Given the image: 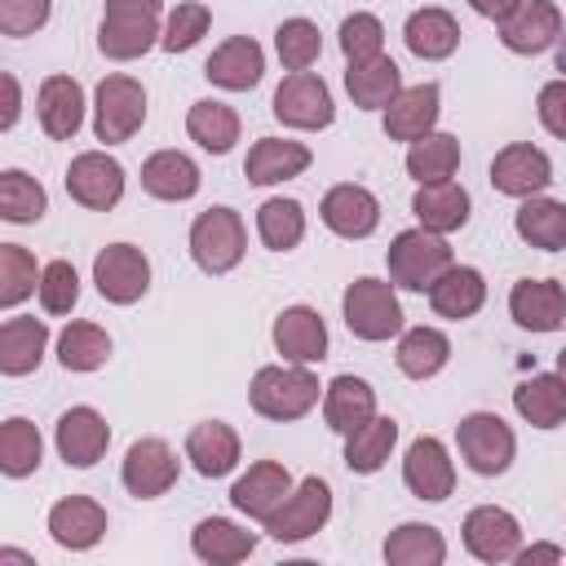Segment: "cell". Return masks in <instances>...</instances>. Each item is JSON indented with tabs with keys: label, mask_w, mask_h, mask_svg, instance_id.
<instances>
[{
	"label": "cell",
	"mask_w": 566,
	"mask_h": 566,
	"mask_svg": "<svg viewBox=\"0 0 566 566\" xmlns=\"http://www.w3.org/2000/svg\"><path fill=\"white\" fill-rule=\"evenodd\" d=\"M159 13H164V0H106L102 27H97V49L111 62H133V57L150 53L164 40Z\"/></svg>",
	"instance_id": "cell-1"
},
{
	"label": "cell",
	"mask_w": 566,
	"mask_h": 566,
	"mask_svg": "<svg viewBox=\"0 0 566 566\" xmlns=\"http://www.w3.org/2000/svg\"><path fill=\"white\" fill-rule=\"evenodd\" d=\"M385 261H389L394 287H407V292H429V287L455 265L447 234H433V230H424V226L394 234Z\"/></svg>",
	"instance_id": "cell-2"
},
{
	"label": "cell",
	"mask_w": 566,
	"mask_h": 566,
	"mask_svg": "<svg viewBox=\"0 0 566 566\" xmlns=\"http://www.w3.org/2000/svg\"><path fill=\"white\" fill-rule=\"evenodd\" d=\"M248 402L265 420H301L318 402V376L296 363V367H261L248 385Z\"/></svg>",
	"instance_id": "cell-3"
},
{
	"label": "cell",
	"mask_w": 566,
	"mask_h": 566,
	"mask_svg": "<svg viewBox=\"0 0 566 566\" xmlns=\"http://www.w3.org/2000/svg\"><path fill=\"white\" fill-rule=\"evenodd\" d=\"M340 314L358 340H389L402 332V305L385 279H354L340 296Z\"/></svg>",
	"instance_id": "cell-4"
},
{
	"label": "cell",
	"mask_w": 566,
	"mask_h": 566,
	"mask_svg": "<svg viewBox=\"0 0 566 566\" xmlns=\"http://www.w3.org/2000/svg\"><path fill=\"white\" fill-rule=\"evenodd\" d=\"M146 124V88L133 75H106L93 93V133L106 146L128 142Z\"/></svg>",
	"instance_id": "cell-5"
},
{
	"label": "cell",
	"mask_w": 566,
	"mask_h": 566,
	"mask_svg": "<svg viewBox=\"0 0 566 566\" xmlns=\"http://www.w3.org/2000/svg\"><path fill=\"white\" fill-rule=\"evenodd\" d=\"M248 234L234 208H208L190 226V256L203 274H230L243 261Z\"/></svg>",
	"instance_id": "cell-6"
},
{
	"label": "cell",
	"mask_w": 566,
	"mask_h": 566,
	"mask_svg": "<svg viewBox=\"0 0 566 566\" xmlns=\"http://www.w3.org/2000/svg\"><path fill=\"white\" fill-rule=\"evenodd\" d=\"M455 442H460L464 464L478 478H500L513 464V455H517V438H513V429L495 411H469L455 424Z\"/></svg>",
	"instance_id": "cell-7"
},
{
	"label": "cell",
	"mask_w": 566,
	"mask_h": 566,
	"mask_svg": "<svg viewBox=\"0 0 566 566\" xmlns=\"http://www.w3.org/2000/svg\"><path fill=\"white\" fill-rule=\"evenodd\" d=\"M327 517H332V486L310 473V478H301V482L292 486V495L265 517V531H270V539H279V544H301V539L318 535V531L327 526Z\"/></svg>",
	"instance_id": "cell-8"
},
{
	"label": "cell",
	"mask_w": 566,
	"mask_h": 566,
	"mask_svg": "<svg viewBox=\"0 0 566 566\" xmlns=\"http://www.w3.org/2000/svg\"><path fill=\"white\" fill-rule=\"evenodd\" d=\"M274 119L287 124V128H301V133H318L336 119V106H332V93L318 75L310 71H292L279 88H274Z\"/></svg>",
	"instance_id": "cell-9"
},
{
	"label": "cell",
	"mask_w": 566,
	"mask_h": 566,
	"mask_svg": "<svg viewBox=\"0 0 566 566\" xmlns=\"http://www.w3.org/2000/svg\"><path fill=\"white\" fill-rule=\"evenodd\" d=\"M66 195L88 212H111L124 199V164L106 150H84L66 168Z\"/></svg>",
	"instance_id": "cell-10"
},
{
	"label": "cell",
	"mask_w": 566,
	"mask_h": 566,
	"mask_svg": "<svg viewBox=\"0 0 566 566\" xmlns=\"http://www.w3.org/2000/svg\"><path fill=\"white\" fill-rule=\"evenodd\" d=\"M93 283L111 305H133L150 287V261L133 243H111L93 256Z\"/></svg>",
	"instance_id": "cell-11"
},
{
	"label": "cell",
	"mask_w": 566,
	"mask_h": 566,
	"mask_svg": "<svg viewBox=\"0 0 566 566\" xmlns=\"http://www.w3.org/2000/svg\"><path fill=\"white\" fill-rule=\"evenodd\" d=\"M177 473H181V464H177V455L164 438H137L124 451V469H119L124 491L133 500H159L164 491H172Z\"/></svg>",
	"instance_id": "cell-12"
},
{
	"label": "cell",
	"mask_w": 566,
	"mask_h": 566,
	"mask_svg": "<svg viewBox=\"0 0 566 566\" xmlns=\"http://www.w3.org/2000/svg\"><path fill=\"white\" fill-rule=\"evenodd\" d=\"M553 181V159L531 142H509L491 159V186L509 199H531Z\"/></svg>",
	"instance_id": "cell-13"
},
{
	"label": "cell",
	"mask_w": 566,
	"mask_h": 566,
	"mask_svg": "<svg viewBox=\"0 0 566 566\" xmlns=\"http://www.w3.org/2000/svg\"><path fill=\"white\" fill-rule=\"evenodd\" d=\"M402 482H407V491L416 500H429V504H438V500H447L455 491V464H451L447 447L433 433H420L407 447V455H402Z\"/></svg>",
	"instance_id": "cell-14"
},
{
	"label": "cell",
	"mask_w": 566,
	"mask_h": 566,
	"mask_svg": "<svg viewBox=\"0 0 566 566\" xmlns=\"http://www.w3.org/2000/svg\"><path fill=\"white\" fill-rule=\"evenodd\" d=\"M53 442H57V455L71 469H93L106 455V447H111V424L93 407H71V411L57 416Z\"/></svg>",
	"instance_id": "cell-15"
},
{
	"label": "cell",
	"mask_w": 566,
	"mask_h": 566,
	"mask_svg": "<svg viewBox=\"0 0 566 566\" xmlns=\"http://www.w3.org/2000/svg\"><path fill=\"white\" fill-rule=\"evenodd\" d=\"M562 9L553 0H522L504 22H500V40L509 53H522V57H535L544 49L557 44L562 35Z\"/></svg>",
	"instance_id": "cell-16"
},
{
	"label": "cell",
	"mask_w": 566,
	"mask_h": 566,
	"mask_svg": "<svg viewBox=\"0 0 566 566\" xmlns=\"http://www.w3.org/2000/svg\"><path fill=\"white\" fill-rule=\"evenodd\" d=\"M464 548L478 562H513L517 548H522V526H517V517L509 509L478 504L464 517Z\"/></svg>",
	"instance_id": "cell-17"
},
{
	"label": "cell",
	"mask_w": 566,
	"mask_h": 566,
	"mask_svg": "<svg viewBox=\"0 0 566 566\" xmlns=\"http://www.w3.org/2000/svg\"><path fill=\"white\" fill-rule=\"evenodd\" d=\"M323 226L340 239H367L376 226H380V199L358 186V181H340L323 195Z\"/></svg>",
	"instance_id": "cell-18"
},
{
	"label": "cell",
	"mask_w": 566,
	"mask_h": 566,
	"mask_svg": "<svg viewBox=\"0 0 566 566\" xmlns=\"http://www.w3.org/2000/svg\"><path fill=\"white\" fill-rule=\"evenodd\" d=\"M509 314L526 332H557L566 323V287L557 279H517L509 292Z\"/></svg>",
	"instance_id": "cell-19"
},
{
	"label": "cell",
	"mask_w": 566,
	"mask_h": 566,
	"mask_svg": "<svg viewBox=\"0 0 566 566\" xmlns=\"http://www.w3.org/2000/svg\"><path fill=\"white\" fill-rule=\"evenodd\" d=\"M287 495H292V473H287V464H279V460H256V464H248V473L230 486V504H234L243 517H256V522H265Z\"/></svg>",
	"instance_id": "cell-20"
},
{
	"label": "cell",
	"mask_w": 566,
	"mask_h": 566,
	"mask_svg": "<svg viewBox=\"0 0 566 566\" xmlns=\"http://www.w3.org/2000/svg\"><path fill=\"white\" fill-rule=\"evenodd\" d=\"M203 75L217 84V88H230V93H248L261 84L265 75V53L252 35H230L226 44L212 49V57L203 62Z\"/></svg>",
	"instance_id": "cell-21"
},
{
	"label": "cell",
	"mask_w": 566,
	"mask_h": 566,
	"mask_svg": "<svg viewBox=\"0 0 566 566\" xmlns=\"http://www.w3.org/2000/svg\"><path fill=\"white\" fill-rule=\"evenodd\" d=\"M438 102H442V88H438L433 80L402 88V93L385 106V137H389V142H420L424 133H433L438 111H442Z\"/></svg>",
	"instance_id": "cell-22"
},
{
	"label": "cell",
	"mask_w": 566,
	"mask_h": 566,
	"mask_svg": "<svg viewBox=\"0 0 566 566\" xmlns=\"http://www.w3.org/2000/svg\"><path fill=\"white\" fill-rule=\"evenodd\" d=\"M274 349L287 363H323L327 358V323L310 305H292L274 318Z\"/></svg>",
	"instance_id": "cell-23"
},
{
	"label": "cell",
	"mask_w": 566,
	"mask_h": 566,
	"mask_svg": "<svg viewBox=\"0 0 566 566\" xmlns=\"http://www.w3.org/2000/svg\"><path fill=\"white\" fill-rule=\"evenodd\" d=\"M49 535L71 553H84L106 535V509L88 495H66L49 509Z\"/></svg>",
	"instance_id": "cell-24"
},
{
	"label": "cell",
	"mask_w": 566,
	"mask_h": 566,
	"mask_svg": "<svg viewBox=\"0 0 566 566\" xmlns=\"http://www.w3.org/2000/svg\"><path fill=\"white\" fill-rule=\"evenodd\" d=\"M35 111H40V128L53 142H71L84 124V88L71 75H49L35 93Z\"/></svg>",
	"instance_id": "cell-25"
},
{
	"label": "cell",
	"mask_w": 566,
	"mask_h": 566,
	"mask_svg": "<svg viewBox=\"0 0 566 566\" xmlns=\"http://www.w3.org/2000/svg\"><path fill=\"white\" fill-rule=\"evenodd\" d=\"M310 146L305 142H292V137H261L248 159H243V177L252 186H279V181H292L310 168Z\"/></svg>",
	"instance_id": "cell-26"
},
{
	"label": "cell",
	"mask_w": 566,
	"mask_h": 566,
	"mask_svg": "<svg viewBox=\"0 0 566 566\" xmlns=\"http://www.w3.org/2000/svg\"><path fill=\"white\" fill-rule=\"evenodd\" d=\"M199 164L181 150H155L146 164H142V190L150 199H164V203H186L199 195Z\"/></svg>",
	"instance_id": "cell-27"
},
{
	"label": "cell",
	"mask_w": 566,
	"mask_h": 566,
	"mask_svg": "<svg viewBox=\"0 0 566 566\" xmlns=\"http://www.w3.org/2000/svg\"><path fill=\"white\" fill-rule=\"evenodd\" d=\"M186 460L199 478H226L239 464V433L226 420H199L186 433Z\"/></svg>",
	"instance_id": "cell-28"
},
{
	"label": "cell",
	"mask_w": 566,
	"mask_h": 566,
	"mask_svg": "<svg viewBox=\"0 0 566 566\" xmlns=\"http://www.w3.org/2000/svg\"><path fill=\"white\" fill-rule=\"evenodd\" d=\"M376 416V389L363 376H336L323 389V420L336 433H354L358 424H367Z\"/></svg>",
	"instance_id": "cell-29"
},
{
	"label": "cell",
	"mask_w": 566,
	"mask_h": 566,
	"mask_svg": "<svg viewBox=\"0 0 566 566\" xmlns=\"http://www.w3.org/2000/svg\"><path fill=\"white\" fill-rule=\"evenodd\" d=\"M402 40L407 49L420 57V62H442L460 49V22L447 13V9H416L402 27Z\"/></svg>",
	"instance_id": "cell-30"
},
{
	"label": "cell",
	"mask_w": 566,
	"mask_h": 566,
	"mask_svg": "<svg viewBox=\"0 0 566 566\" xmlns=\"http://www.w3.org/2000/svg\"><path fill=\"white\" fill-rule=\"evenodd\" d=\"M411 212L424 230L433 234H451L469 221V190L455 186V181H429L411 195Z\"/></svg>",
	"instance_id": "cell-31"
},
{
	"label": "cell",
	"mask_w": 566,
	"mask_h": 566,
	"mask_svg": "<svg viewBox=\"0 0 566 566\" xmlns=\"http://www.w3.org/2000/svg\"><path fill=\"white\" fill-rule=\"evenodd\" d=\"M482 301H486V279H482V270H473V265H451L433 287H429V305H433V314L438 318H473L478 310H482Z\"/></svg>",
	"instance_id": "cell-32"
},
{
	"label": "cell",
	"mask_w": 566,
	"mask_h": 566,
	"mask_svg": "<svg viewBox=\"0 0 566 566\" xmlns=\"http://www.w3.org/2000/svg\"><path fill=\"white\" fill-rule=\"evenodd\" d=\"M513 230H517L522 243H531L539 252H562L566 248V203L544 199V195H531L513 212Z\"/></svg>",
	"instance_id": "cell-33"
},
{
	"label": "cell",
	"mask_w": 566,
	"mask_h": 566,
	"mask_svg": "<svg viewBox=\"0 0 566 566\" xmlns=\"http://www.w3.org/2000/svg\"><path fill=\"white\" fill-rule=\"evenodd\" d=\"M345 88H349V97H354V106H363V111H385L398 93H402V71H398V62L394 57H371V62H354L349 71H345Z\"/></svg>",
	"instance_id": "cell-34"
},
{
	"label": "cell",
	"mask_w": 566,
	"mask_h": 566,
	"mask_svg": "<svg viewBox=\"0 0 566 566\" xmlns=\"http://www.w3.org/2000/svg\"><path fill=\"white\" fill-rule=\"evenodd\" d=\"M44 349H49V327L40 318H4L0 323V371L4 376L35 371Z\"/></svg>",
	"instance_id": "cell-35"
},
{
	"label": "cell",
	"mask_w": 566,
	"mask_h": 566,
	"mask_svg": "<svg viewBox=\"0 0 566 566\" xmlns=\"http://www.w3.org/2000/svg\"><path fill=\"white\" fill-rule=\"evenodd\" d=\"M513 407L535 429H557L566 420V385L557 371H539L513 389Z\"/></svg>",
	"instance_id": "cell-36"
},
{
	"label": "cell",
	"mask_w": 566,
	"mask_h": 566,
	"mask_svg": "<svg viewBox=\"0 0 566 566\" xmlns=\"http://www.w3.org/2000/svg\"><path fill=\"white\" fill-rule=\"evenodd\" d=\"M190 548H195V557H203V562H212V566H230V562L252 557L256 535L243 531V526H234L230 517H203V522L190 531Z\"/></svg>",
	"instance_id": "cell-37"
},
{
	"label": "cell",
	"mask_w": 566,
	"mask_h": 566,
	"mask_svg": "<svg viewBox=\"0 0 566 566\" xmlns=\"http://www.w3.org/2000/svg\"><path fill=\"white\" fill-rule=\"evenodd\" d=\"M442 557H447V539L429 522H402L385 539L389 566H442Z\"/></svg>",
	"instance_id": "cell-38"
},
{
	"label": "cell",
	"mask_w": 566,
	"mask_h": 566,
	"mask_svg": "<svg viewBox=\"0 0 566 566\" xmlns=\"http://www.w3.org/2000/svg\"><path fill=\"white\" fill-rule=\"evenodd\" d=\"M394 358H398V371H402V376L429 380V376H438V371L447 367L451 340H447V332H438V327H411V332H402Z\"/></svg>",
	"instance_id": "cell-39"
},
{
	"label": "cell",
	"mask_w": 566,
	"mask_h": 566,
	"mask_svg": "<svg viewBox=\"0 0 566 566\" xmlns=\"http://www.w3.org/2000/svg\"><path fill=\"white\" fill-rule=\"evenodd\" d=\"M394 442H398V420H389V416H371L367 424H358L354 433H345V464H349V473H376V469H385Z\"/></svg>",
	"instance_id": "cell-40"
},
{
	"label": "cell",
	"mask_w": 566,
	"mask_h": 566,
	"mask_svg": "<svg viewBox=\"0 0 566 566\" xmlns=\"http://www.w3.org/2000/svg\"><path fill=\"white\" fill-rule=\"evenodd\" d=\"M186 133H190V142H199L208 155H226V150L239 142V115H234L226 102L203 97V102H195V106L186 111Z\"/></svg>",
	"instance_id": "cell-41"
},
{
	"label": "cell",
	"mask_w": 566,
	"mask_h": 566,
	"mask_svg": "<svg viewBox=\"0 0 566 566\" xmlns=\"http://www.w3.org/2000/svg\"><path fill=\"white\" fill-rule=\"evenodd\" d=\"M460 168V142L451 133H424L420 142H411L407 150V172L429 186V181H451Z\"/></svg>",
	"instance_id": "cell-42"
},
{
	"label": "cell",
	"mask_w": 566,
	"mask_h": 566,
	"mask_svg": "<svg viewBox=\"0 0 566 566\" xmlns=\"http://www.w3.org/2000/svg\"><path fill=\"white\" fill-rule=\"evenodd\" d=\"M111 358V336L97 323H66L57 336V363L66 371H97Z\"/></svg>",
	"instance_id": "cell-43"
},
{
	"label": "cell",
	"mask_w": 566,
	"mask_h": 566,
	"mask_svg": "<svg viewBox=\"0 0 566 566\" xmlns=\"http://www.w3.org/2000/svg\"><path fill=\"white\" fill-rule=\"evenodd\" d=\"M256 234L270 252H292L305 239V208L296 199H265L256 208Z\"/></svg>",
	"instance_id": "cell-44"
},
{
	"label": "cell",
	"mask_w": 566,
	"mask_h": 566,
	"mask_svg": "<svg viewBox=\"0 0 566 566\" xmlns=\"http://www.w3.org/2000/svg\"><path fill=\"white\" fill-rule=\"evenodd\" d=\"M49 208V195L35 177H27L22 168H4L0 172V217L13 221V226H31L40 221Z\"/></svg>",
	"instance_id": "cell-45"
},
{
	"label": "cell",
	"mask_w": 566,
	"mask_h": 566,
	"mask_svg": "<svg viewBox=\"0 0 566 566\" xmlns=\"http://www.w3.org/2000/svg\"><path fill=\"white\" fill-rule=\"evenodd\" d=\"M40 451H44V442H40V429H35L31 420L9 416V420L0 424V469H4L9 478L35 473V469H40Z\"/></svg>",
	"instance_id": "cell-46"
},
{
	"label": "cell",
	"mask_w": 566,
	"mask_h": 566,
	"mask_svg": "<svg viewBox=\"0 0 566 566\" xmlns=\"http://www.w3.org/2000/svg\"><path fill=\"white\" fill-rule=\"evenodd\" d=\"M40 274L44 270H35V256L22 243H0V305L4 310L22 305L31 292H40Z\"/></svg>",
	"instance_id": "cell-47"
},
{
	"label": "cell",
	"mask_w": 566,
	"mask_h": 566,
	"mask_svg": "<svg viewBox=\"0 0 566 566\" xmlns=\"http://www.w3.org/2000/svg\"><path fill=\"white\" fill-rule=\"evenodd\" d=\"M274 49H279V62L287 71H310L323 53V35L310 18H283L274 31Z\"/></svg>",
	"instance_id": "cell-48"
},
{
	"label": "cell",
	"mask_w": 566,
	"mask_h": 566,
	"mask_svg": "<svg viewBox=\"0 0 566 566\" xmlns=\"http://www.w3.org/2000/svg\"><path fill=\"white\" fill-rule=\"evenodd\" d=\"M208 27H212V9L199 4V0H186V4H177V9L168 13L159 44H164L168 53H186V49H195V44L208 35Z\"/></svg>",
	"instance_id": "cell-49"
},
{
	"label": "cell",
	"mask_w": 566,
	"mask_h": 566,
	"mask_svg": "<svg viewBox=\"0 0 566 566\" xmlns=\"http://www.w3.org/2000/svg\"><path fill=\"white\" fill-rule=\"evenodd\" d=\"M340 53H345L349 66L380 57L385 53V27H380V18L376 13H349L340 22Z\"/></svg>",
	"instance_id": "cell-50"
},
{
	"label": "cell",
	"mask_w": 566,
	"mask_h": 566,
	"mask_svg": "<svg viewBox=\"0 0 566 566\" xmlns=\"http://www.w3.org/2000/svg\"><path fill=\"white\" fill-rule=\"evenodd\" d=\"M80 301V274L71 261H49L40 274V305L44 314H71Z\"/></svg>",
	"instance_id": "cell-51"
},
{
	"label": "cell",
	"mask_w": 566,
	"mask_h": 566,
	"mask_svg": "<svg viewBox=\"0 0 566 566\" xmlns=\"http://www.w3.org/2000/svg\"><path fill=\"white\" fill-rule=\"evenodd\" d=\"M53 0H0V31L4 35H35L49 22Z\"/></svg>",
	"instance_id": "cell-52"
},
{
	"label": "cell",
	"mask_w": 566,
	"mask_h": 566,
	"mask_svg": "<svg viewBox=\"0 0 566 566\" xmlns=\"http://www.w3.org/2000/svg\"><path fill=\"white\" fill-rule=\"evenodd\" d=\"M539 124H544L557 142H566V75H562V80H548V84L539 88Z\"/></svg>",
	"instance_id": "cell-53"
},
{
	"label": "cell",
	"mask_w": 566,
	"mask_h": 566,
	"mask_svg": "<svg viewBox=\"0 0 566 566\" xmlns=\"http://www.w3.org/2000/svg\"><path fill=\"white\" fill-rule=\"evenodd\" d=\"M0 84H4V111H0V128H13V124H18V111H22V97H18V80H13V71H4V75H0Z\"/></svg>",
	"instance_id": "cell-54"
},
{
	"label": "cell",
	"mask_w": 566,
	"mask_h": 566,
	"mask_svg": "<svg viewBox=\"0 0 566 566\" xmlns=\"http://www.w3.org/2000/svg\"><path fill=\"white\" fill-rule=\"evenodd\" d=\"M566 553L557 548V544H531V548H517V566H539V562H562Z\"/></svg>",
	"instance_id": "cell-55"
},
{
	"label": "cell",
	"mask_w": 566,
	"mask_h": 566,
	"mask_svg": "<svg viewBox=\"0 0 566 566\" xmlns=\"http://www.w3.org/2000/svg\"><path fill=\"white\" fill-rule=\"evenodd\" d=\"M473 4V13H482V18H491V22H504L522 0H469Z\"/></svg>",
	"instance_id": "cell-56"
},
{
	"label": "cell",
	"mask_w": 566,
	"mask_h": 566,
	"mask_svg": "<svg viewBox=\"0 0 566 566\" xmlns=\"http://www.w3.org/2000/svg\"><path fill=\"white\" fill-rule=\"evenodd\" d=\"M0 562H22V566H35L31 553H18V548H0Z\"/></svg>",
	"instance_id": "cell-57"
},
{
	"label": "cell",
	"mask_w": 566,
	"mask_h": 566,
	"mask_svg": "<svg viewBox=\"0 0 566 566\" xmlns=\"http://www.w3.org/2000/svg\"><path fill=\"white\" fill-rule=\"evenodd\" d=\"M557 71L566 75V22H562V35H557Z\"/></svg>",
	"instance_id": "cell-58"
},
{
	"label": "cell",
	"mask_w": 566,
	"mask_h": 566,
	"mask_svg": "<svg viewBox=\"0 0 566 566\" xmlns=\"http://www.w3.org/2000/svg\"><path fill=\"white\" fill-rule=\"evenodd\" d=\"M557 376H562V385H566V349L557 354Z\"/></svg>",
	"instance_id": "cell-59"
}]
</instances>
